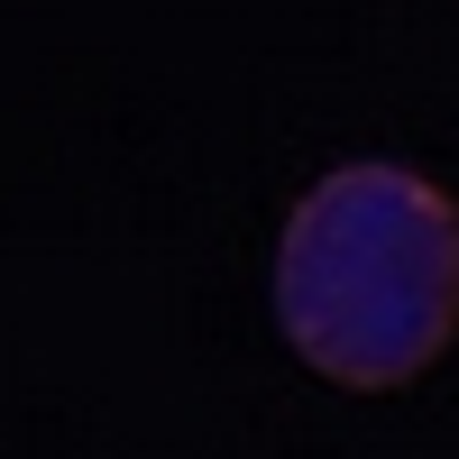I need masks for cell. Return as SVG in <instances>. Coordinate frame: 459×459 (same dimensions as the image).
<instances>
[{"label": "cell", "instance_id": "obj_1", "mask_svg": "<svg viewBox=\"0 0 459 459\" xmlns=\"http://www.w3.org/2000/svg\"><path fill=\"white\" fill-rule=\"evenodd\" d=\"M276 322L350 395L413 386L459 340V203L413 166H331L276 239Z\"/></svg>", "mask_w": 459, "mask_h": 459}]
</instances>
